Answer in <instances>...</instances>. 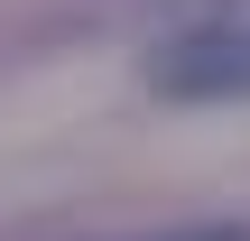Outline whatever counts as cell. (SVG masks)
I'll use <instances>...</instances> for the list:
<instances>
[{
	"label": "cell",
	"instance_id": "1",
	"mask_svg": "<svg viewBox=\"0 0 250 241\" xmlns=\"http://www.w3.org/2000/svg\"><path fill=\"white\" fill-rule=\"evenodd\" d=\"M148 93L167 102H241L250 93V19H213V28H186L148 56Z\"/></svg>",
	"mask_w": 250,
	"mask_h": 241
},
{
	"label": "cell",
	"instance_id": "2",
	"mask_svg": "<svg viewBox=\"0 0 250 241\" xmlns=\"http://www.w3.org/2000/svg\"><path fill=\"white\" fill-rule=\"evenodd\" d=\"M158 241H250L241 223H186V232H158Z\"/></svg>",
	"mask_w": 250,
	"mask_h": 241
}]
</instances>
